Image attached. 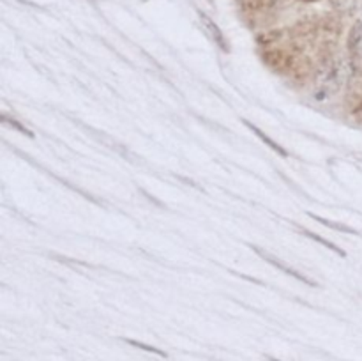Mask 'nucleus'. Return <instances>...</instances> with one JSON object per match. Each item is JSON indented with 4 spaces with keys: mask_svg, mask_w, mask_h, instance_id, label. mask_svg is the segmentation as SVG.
I'll list each match as a JSON object with an SVG mask.
<instances>
[{
    "mask_svg": "<svg viewBox=\"0 0 362 361\" xmlns=\"http://www.w3.org/2000/svg\"><path fill=\"white\" fill-rule=\"evenodd\" d=\"M354 74V66L350 60H331V62L325 64L320 69V73L317 74V80H315V98L324 101V99L332 98L334 94H338Z\"/></svg>",
    "mask_w": 362,
    "mask_h": 361,
    "instance_id": "obj_1",
    "label": "nucleus"
},
{
    "mask_svg": "<svg viewBox=\"0 0 362 361\" xmlns=\"http://www.w3.org/2000/svg\"><path fill=\"white\" fill-rule=\"evenodd\" d=\"M255 251H258V255H260V257H264L265 260H267V262H271V264H274L276 268H278V269H281V271H285L286 275L293 276V278L300 280V282H304V283H311V285H315V283H313V282H310V280H308L306 276H304V275H300V273H299V271H296V269L288 268V265H286V264H281V262H279L278 258H274V257H272V255H267V253H265V251L258 250V248H255Z\"/></svg>",
    "mask_w": 362,
    "mask_h": 361,
    "instance_id": "obj_3",
    "label": "nucleus"
},
{
    "mask_svg": "<svg viewBox=\"0 0 362 361\" xmlns=\"http://www.w3.org/2000/svg\"><path fill=\"white\" fill-rule=\"evenodd\" d=\"M127 343H131V345H134V347H140V349H145V350H148V353H154V354H159V356H165V353H163V350L156 349V347H151V345H147V343L134 342V340H127Z\"/></svg>",
    "mask_w": 362,
    "mask_h": 361,
    "instance_id": "obj_8",
    "label": "nucleus"
},
{
    "mask_svg": "<svg viewBox=\"0 0 362 361\" xmlns=\"http://www.w3.org/2000/svg\"><path fill=\"white\" fill-rule=\"evenodd\" d=\"M272 361H278V360H272Z\"/></svg>",
    "mask_w": 362,
    "mask_h": 361,
    "instance_id": "obj_10",
    "label": "nucleus"
},
{
    "mask_svg": "<svg viewBox=\"0 0 362 361\" xmlns=\"http://www.w3.org/2000/svg\"><path fill=\"white\" fill-rule=\"evenodd\" d=\"M350 48L356 53L357 57L362 59V16L356 21L352 28V34H350Z\"/></svg>",
    "mask_w": 362,
    "mask_h": 361,
    "instance_id": "obj_4",
    "label": "nucleus"
},
{
    "mask_svg": "<svg viewBox=\"0 0 362 361\" xmlns=\"http://www.w3.org/2000/svg\"><path fill=\"white\" fill-rule=\"evenodd\" d=\"M200 20H202V25H204V28L207 30V34L214 39L216 45H218L223 52H228V45H226V41H225V35H223V32L219 30L218 25H216L211 18L205 16L204 13H200Z\"/></svg>",
    "mask_w": 362,
    "mask_h": 361,
    "instance_id": "obj_2",
    "label": "nucleus"
},
{
    "mask_svg": "<svg viewBox=\"0 0 362 361\" xmlns=\"http://www.w3.org/2000/svg\"><path fill=\"white\" fill-rule=\"evenodd\" d=\"M244 124H246V126H247V127H250V130H251V131H253V133H255V134H258V137H260V138H262V142H264V144H267V145H269V147H271V149H272V151H276V152H278V154H279V156H286V151H285V149H283V147H279V145H278V144H276V142H274V140H272V138H269V137H267V134H265V133H264V131H262V130H258V127H255V126H253V124H251V122H247V120H244Z\"/></svg>",
    "mask_w": 362,
    "mask_h": 361,
    "instance_id": "obj_5",
    "label": "nucleus"
},
{
    "mask_svg": "<svg viewBox=\"0 0 362 361\" xmlns=\"http://www.w3.org/2000/svg\"><path fill=\"white\" fill-rule=\"evenodd\" d=\"M303 234H304V236L310 237V239H313V241H317V243H320V244H324V246H327L329 250H332V251H334V253H338V255H341V257H345V251H343L341 248H338V246H336V244L329 243V241L322 239V237L317 236V234L310 232V230H303Z\"/></svg>",
    "mask_w": 362,
    "mask_h": 361,
    "instance_id": "obj_6",
    "label": "nucleus"
},
{
    "mask_svg": "<svg viewBox=\"0 0 362 361\" xmlns=\"http://www.w3.org/2000/svg\"><path fill=\"white\" fill-rule=\"evenodd\" d=\"M310 216L311 218H315L317 219V222H320V223H324L325 227H331V229H334V230H341V232H346V234H357L356 230L354 229H350V227H346V225H341V223H334V222H329V219H325V218H320V216H317V214H311L310 212Z\"/></svg>",
    "mask_w": 362,
    "mask_h": 361,
    "instance_id": "obj_7",
    "label": "nucleus"
},
{
    "mask_svg": "<svg viewBox=\"0 0 362 361\" xmlns=\"http://www.w3.org/2000/svg\"><path fill=\"white\" fill-rule=\"evenodd\" d=\"M2 120H4V122H9L11 126H13V127H16V130H20L21 133L28 134V137H34V134H32V131H30V130H27V127H23V126H21V124L18 122V120H11V119H7L6 115H2Z\"/></svg>",
    "mask_w": 362,
    "mask_h": 361,
    "instance_id": "obj_9",
    "label": "nucleus"
}]
</instances>
